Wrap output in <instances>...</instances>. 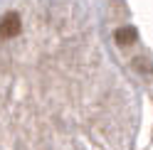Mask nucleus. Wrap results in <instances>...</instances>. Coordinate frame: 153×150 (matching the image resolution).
I'll return each instance as SVG.
<instances>
[{"mask_svg":"<svg viewBox=\"0 0 153 150\" xmlns=\"http://www.w3.org/2000/svg\"><path fill=\"white\" fill-rule=\"evenodd\" d=\"M20 27H22L20 15L17 12H7L3 20H0V37H3V40H10V37H15L17 32H20Z\"/></svg>","mask_w":153,"mask_h":150,"instance_id":"1","label":"nucleus"},{"mask_svg":"<svg viewBox=\"0 0 153 150\" xmlns=\"http://www.w3.org/2000/svg\"><path fill=\"white\" fill-rule=\"evenodd\" d=\"M133 69H136L138 74H151V62H148V57H136L133 59Z\"/></svg>","mask_w":153,"mask_h":150,"instance_id":"3","label":"nucleus"},{"mask_svg":"<svg viewBox=\"0 0 153 150\" xmlns=\"http://www.w3.org/2000/svg\"><path fill=\"white\" fill-rule=\"evenodd\" d=\"M136 27H121V30H116L114 32V40H116V44H121V47H128V44H133L136 42Z\"/></svg>","mask_w":153,"mask_h":150,"instance_id":"2","label":"nucleus"}]
</instances>
